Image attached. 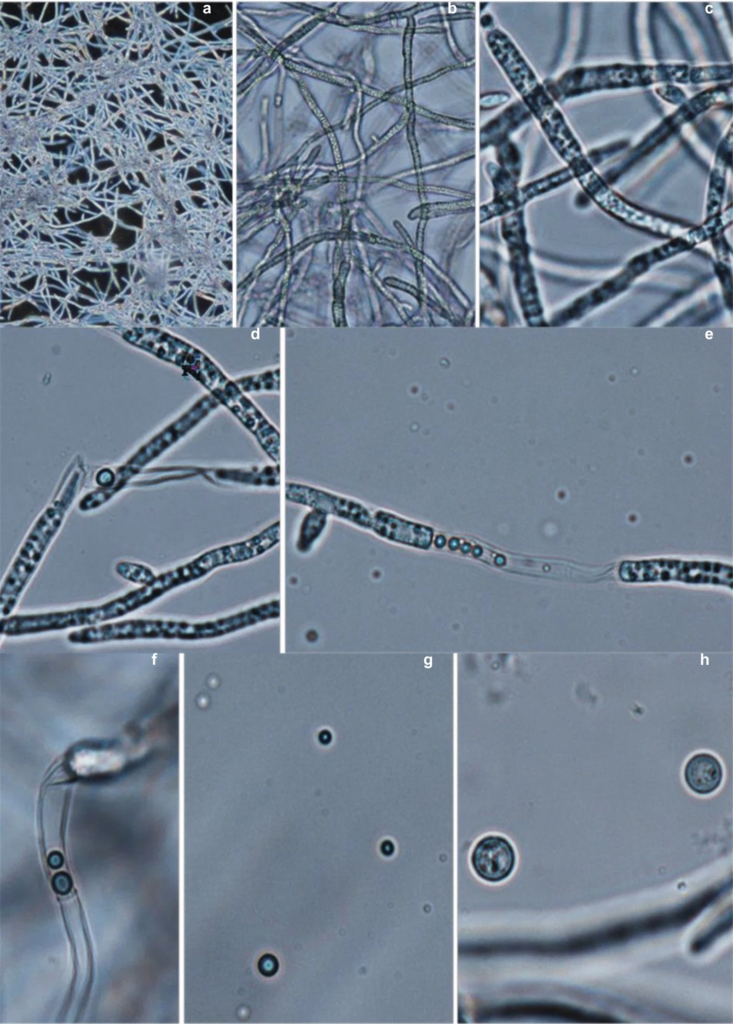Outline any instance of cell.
Listing matches in <instances>:
<instances>
[{
    "mask_svg": "<svg viewBox=\"0 0 733 1024\" xmlns=\"http://www.w3.org/2000/svg\"><path fill=\"white\" fill-rule=\"evenodd\" d=\"M77 484L78 477L75 481H69L63 500L54 501L39 519L24 543L8 577H6L2 596L7 593H13L16 596L19 593L22 585H24L44 553L46 545L60 525L61 519L68 508V503L74 498Z\"/></svg>",
    "mask_w": 733,
    "mask_h": 1024,
    "instance_id": "1",
    "label": "cell"
},
{
    "mask_svg": "<svg viewBox=\"0 0 733 1024\" xmlns=\"http://www.w3.org/2000/svg\"><path fill=\"white\" fill-rule=\"evenodd\" d=\"M471 863L476 874L483 880L500 882L514 870L516 855L506 838L490 835L477 842L471 855Z\"/></svg>",
    "mask_w": 733,
    "mask_h": 1024,
    "instance_id": "2",
    "label": "cell"
},
{
    "mask_svg": "<svg viewBox=\"0 0 733 1024\" xmlns=\"http://www.w3.org/2000/svg\"><path fill=\"white\" fill-rule=\"evenodd\" d=\"M722 777L723 770L719 760L709 753L695 754L684 768L687 786L701 795L714 792L720 786Z\"/></svg>",
    "mask_w": 733,
    "mask_h": 1024,
    "instance_id": "3",
    "label": "cell"
},
{
    "mask_svg": "<svg viewBox=\"0 0 733 1024\" xmlns=\"http://www.w3.org/2000/svg\"><path fill=\"white\" fill-rule=\"evenodd\" d=\"M325 522L326 513L320 510L314 509L306 515L301 525L297 541V548L299 551L306 552L310 549L323 530Z\"/></svg>",
    "mask_w": 733,
    "mask_h": 1024,
    "instance_id": "4",
    "label": "cell"
},
{
    "mask_svg": "<svg viewBox=\"0 0 733 1024\" xmlns=\"http://www.w3.org/2000/svg\"><path fill=\"white\" fill-rule=\"evenodd\" d=\"M117 759L112 754L99 753V752H85L80 754L79 757H75L74 765L78 766L80 773H96L100 771H106V769H112L117 765Z\"/></svg>",
    "mask_w": 733,
    "mask_h": 1024,
    "instance_id": "5",
    "label": "cell"
}]
</instances>
